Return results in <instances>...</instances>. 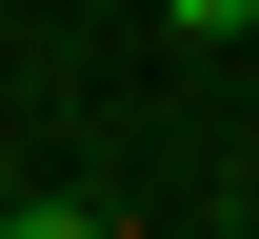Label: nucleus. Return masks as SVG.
<instances>
[{"instance_id": "1", "label": "nucleus", "mask_w": 259, "mask_h": 239, "mask_svg": "<svg viewBox=\"0 0 259 239\" xmlns=\"http://www.w3.org/2000/svg\"><path fill=\"white\" fill-rule=\"evenodd\" d=\"M160 20H180V40H239V20H259V0H160Z\"/></svg>"}]
</instances>
